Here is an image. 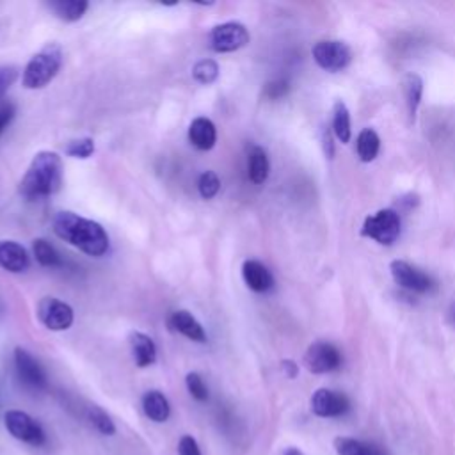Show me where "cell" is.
<instances>
[{"mask_svg": "<svg viewBox=\"0 0 455 455\" xmlns=\"http://www.w3.org/2000/svg\"><path fill=\"white\" fill-rule=\"evenodd\" d=\"M54 233L79 251L100 258L109 251L110 240L105 228L75 212H59L54 219Z\"/></svg>", "mask_w": 455, "mask_h": 455, "instance_id": "6da1fadb", "label": "cell"}, {"mask_svg": "<svg viewBox=\"0 0 455 455\" xmlns=\"http://www.w3.org/2000/svg\"><path fill=\"white\" fill-rule=\"evenodd\" d=\"M63 161L56 151H40L20 182V194L27 200L52 196L63 187Z\"/></svg>", "mask_w": 455, "mask_h": 455, "instance_id": "7a4b0ae2", "label": "cell"}, {"mask_svg": "<svg viewBox=\"0 0 455 455\" xmlns=\"http://www.w3.org/2000/svg\"><path fill=\"white\" fill-rule=\"evenodd\" d=\"M63 61H64V54L57 43L45 45L26 64L24 73H22V86L26 89L47 87L61 72Z\"/></svg>", "mask_w": 455, "mask_h": 455, "instance_id": "3957f363", "label": "cell"}, {"mask_svg": "<svg viewBox=\"0 0 455 455\" xmlns=\"http://www.w3.org/2000/svg\"><path fill=\"white\" fill-rule=\"evenodd\" d=\"M400 216L391 209H384L365 219L361 235L375 240L381 246H391L400 237Z\"/></svg>", "mask_w": 455, "mask_h": 455, "instance_id": "277c9868", "label": "cell"}, {"mask_svg": "<svg viewBox=\"0 0 455 455\" xmlns=\"http://www.w3.org/2000/svg\"><path fill=\"white\" fill-rule=\"evenodd\" d=\"M4 423L8 432L31 446H43L47 443V434L38 420H34L29 413L20 411V409H10L4 414Z\"/></svg>", "mask_w": 455, "mask_h": 455, "instance_id": "5b68a950", "label": "cell"}, {"mask_svg": "<svg viewBox=\"0 0 455 455\" xmlns=\"http://www.w3.org/2000/svg\"><path fill=\"white\" fill-rule=\"evenodd\" d=\"M209 42L214 52L230 54L247 47L251 42V34L240 22H224L210 31Z\"/></svg>", "mask_w": 455, "mask_h": 455, "instance_id": "8992f818", "label": "cell"}, {"mask_svg": "<svg viewBox=\"0 0 455 455\" xmlns=\"http://www.w3.org/2000/svg\"><path fill=\"white\" fill-rule=\"evenodd\" d=\"M38 321L50 331H66L73 326L75 314L68 302L57 297H43L36 310Z\"/></svg>", "mask_w": 455, "mask_h": 455, "instance_id": "52a82bcc", "label": "cell"}, {"mask_svg": "<svg viewBox=\"0 0 455 455\" xmlns=\"http://www.w3.org/2000/svg\"><path fill=\"white\" fill-rule=\"evenodd\" d=\"M312 56L322 70L331 72V73L345 70L353 61V52H351L349 45L344 42H335V40L319 42L312 49Z\"/></svg>", "mask_w": 455, "mask_h": 455, "instance_id": "ba28073f", "label": "cell"}, {"mask_svg": "<svg viewBox=\"0 0 455 455\" xmlns=\"http://www.w3.org/2000/svg\"><path fill=\"white\" fill-rule=\"evenodd\" d=\"M15 368L20 383L33 391H43L49 384L47 374L40 361L26 349L17 347L15 349Z\"/></svg>", "mask_w": 455, "mask_h": 455, "instance_id": "9c48e42d", "label": "cell"}, {"mask_svg": "<svg viewBox=\"0 0 455 455\" xmlns=\"http://www.w3.org/2000/svg\"><path fill=\"white\" fill-rule=\"evenodd\" d=\"M342 353L330 342H315L305 354V365L312 374H330L342 367Z\"/></svg>", "mask_w": 455, "mask_h": 455, "instance_id": "30bf717a", "label": "cell"}, {"mask_svg": "<svg viewBox=\"0 0 455 455\" xmlns=\"http://www.w3.org/2000/svg\"><path fill=\"white\" fill-rule=\"evenodd\" d=\"M349 409L351 402L340 391L321 388L312 397V411L319 418H338L344 416Z\"/></svg>", "mask_w": 455, "mask_h": 455, "instance_id": "8fae6325", "label": "cell"}, {"mask_svg": "<svg viewBox=\"0 0 455 455\" xmlns=\"http://www.w3.org/2000/svg\"><path fill=\"white\" fill-rule=\"evenodd\" d=\"M391 276L395 279V283L409 292H418V293H425L432 288V281L430 277L421 272L420 269L413 267L411 263L404 262V260H395L390 265Z\"/></svg>", "mask_w": 455, "mask_h": 455, "instance_id": "7c38bea8", "label": "cell"}, {"mask_svg": "<svg viewBox=\"0 0 455 455\" xmlns=\"http://www.w3.org/2000/svg\"><path fill=\"white\" fill-rule=\"evenodd\" d=\"M168 326L173 333H178V335L189 338L191 342H196V344H205L207 342V333H205L203 326L187 310L173 312L168 319Z\"/></svg>", "mask_w": 455, "mask_h": 455, "instance_id": "4fadbf2b", "label": "cell"}, {"mask_svg": "<svg viewBox=\"0 0 455 455\" xmlns=\"http://www.w3.org/2000/svg\"><path fill=\"white\" fill-rule=\"evenodd\" d=\"M0 267L13 274L26 272L31 267V256L22 244L3 240L0 242Z\"/></svg>", "mask_w": 455, "mask_h": 455, "instance_id": "5bb4252c", "label": "cell"}, {"mask_svg": "<svg viewBox=\"0 0 455 455\" xmlns=\"http://www.w3.org/2000/svg\"><path fill=\"white\" fill-rule=\"evenodd\" d=\"M242 277H244L246 284L256 293H265V292L272 290V286H274L272 272L258 260H246L244 262Z\"/></svg>", "mask_w": 455, "mask_h": 455, "instance_id": "9a60e30c", "label": "cell"}, {"mask_svg": "<svg viewBox=\"0 0 455 455\" xmlns=\"http://www.w3.org/2000/svg\"><path fill=\"white\" fill-rule=\"evenodd\" d=\"M189 140L200 151H210L217 142V128L212 119L200 116L189 126Z\"/></svg>", "mask_w": 455, "mask_h": 455, "instance_id": "2e32d148", "label": "cell"}, {"mask_svg": "<svg viewBox=\"0 0 455 455\" xmlns=\"http://www.w3.org/2000/svg\"><path fill=\"white\" fill-rule=\"evenodd\" d=\"M130 349H132L133 361L139 368H148L151 365H155L157 345H155V342L151 337H148L140 331H133L130 335Z\"/></svg>", "mask_w": 455, "mask_h": 455, "instance_id": "e0dca14e", "label": "cell"}, {"mask_svg": "<svg viewBox=\"0 0 455 455\" xmlns=\"http://www.w3.org/2000/svg\"><path fill=\"white\" fill-rule=\"evenodd\" d=\"M142 411L146 418L155 423H166L171 416V404L168 397L159 390H149L142 395Z\"/></svg>", "mask_w": 455, "mask_h": 455, "instance_id": "ac0fdd59", "label": "cell"}, {"mask_svg": "<svg viewBox=\"0 0 455 455\" xmlns=\"http://www.w3.org/2000/svg\"><path fill=\"white\" fill-rule=\"evenodd\" d=\"M402 91H404L409 119L411 123H414L416 112L420 109L421 96H423V79L418 73H407L402 80Z\"/></svg>", "mask_w": 455, "mask_h": 455, "instance_id": "d6986e66", "label": "cell"}, {"mask_svg": "<svg viewBox=\"0 0 455 455\" xmlns=\"http://www.w3.org/2000/svg\"><path fill=\"white\" fill-rule=\"evenodd\" d=\"M270 173V163L267 151L260 146H253L247 157V177L253 184L260 186L269 178Z\"/></svg>", "mask_w": 455, "mask_h": 455, "instance_id": "ffe728a7", "label": "cell"}, {"mask_svg": "<svg viewBox=\"0 0 455 455\" xmlns=\"http://www.w3.org/2000/svg\"><path fill=\"white\" fill-rule=\"evenodd\" d=\"M49 8L59 20L73 24L86 15L89 4L86 0H54V3L49 4Z\"/></svg>", "mask_w": 455, "mask_h": 455, "instance_id": "44dd1931", "label": "cell"}, {"mask_svg": "<svg viewBox=\"0 0 455 455\" xmlns=\"http://www.w3.org/2000/svg\"><path fill=\"white\" fill-rule=\"evenodd\" d=\"M379 149H381V137L377 135V132L372 128L361 130L358 135V142H356V151H358L360 161L361 163L375 161V157L379 155Z\"/></svg>", "mask_w": 455, "mask_h": 455, "instance_id": "7402d4cb", "label": "cell"}, {"mask_svg": "<svg viewBox=\"0 0 455 455\" xmlns=\"http://www.w3.org/2000/svg\"><path fill=\"white\" fill-rule=\"evenodd\" d=\"M335 450L338 455H386L379 446L354 437H337Z\"/></svg>", "mask_w": 455, "mask_h": 455, "instance_id": "603a6c76", "label": "cell"}, {"mask_svg": "<svg viewBox=\"0 0 455 455\" xmlns=\"http://www.w3.org/2000/svg\"><path fill=\"white\" fill-rule=\"evenodd\" d=\"M333 132L338 137V140H342L344 144H347L353 137L351 112L342 100L335 102V107H333Z\"/></svg>", "mask_w": 455, "mask_h": 455, "instance_id": "cb8c5ba5", "label": "cell"}, {"mask_svg": "<svg viewBox=\"0 0 455 455\" xmlns=\"http://www.w3.org/2000/svg\"><path fill=\"white\" fill-rule=\"evenodd\" d=\"M33 253H34L36 262H38L42 267L56 269V267H61V265H63V260H61L59 251H57L47 239H36V240L33 242Z\"/></svg>", "mask_w": 455, "mask_h": 455, "instance_id": "d4e9b609", "label": "cell"}, {"mask_svg": "<svg viewBox=\"0 0 455 455\" xmlns=\"http://www.w3.org/2000/svg\"><path fill=\"white\" fill-rule=\"evenodd\" d=\"M87 420L102 436H114L116 434V425H114L112 418L100 406H91L87 409Z\"/></svg>", "mask_w": 455, "mask_h": 455, "instance_id": "484cf974", "label": "cell"}, {"mask_svg": "<svg viewBox=\"0 0 455 455\" xmlns=\"http://www.w3.org/2000/svg\"><path fill=\"white\" fill-rule=\"evenodd\" d=\"M193 77L203 86H210L219 79V64L214 59H201L193 68Z\"/></svg>", "mask_w": 455, "mask_h": 455, "instance_id": "4316f807", "label": "cell"}, {"mask_svg": "<svg viewBox=\"0 0 455 455\" xmlns=\"http://www.w3.org/2000/svg\"><path fill=\"white\" fill-rule=\"evenodd\" d=\"M95 149H96V146H95V140L91 137H80V139H73L66 144L64 154L72 159L86 161V159L93 157Z\"/></svg>", "mask_w": 455, "mask_h": 455, "instance_id": "83f0119b", "label": "cell"}, {"mask_svg": "<svg viewBox=\"0 0 455 455\" xmlns=\"http://www.w3.org/2000/svg\"><path fill=\"white\" fill-rule=\"evenodd\" d=\"M198 191L203 200H212L221 191V180L214 171H205L198 178Z\"/></svg>", "mask_w": 455, "mask_h": 455, "instance_id": "f1b7e54d", "label": "cell"}, {"mask_svg": "<svg viewBox=\"0 0 455 455\" xmlns=\"http://www.w3.org/2000/svg\"><path fill=\"white\" fill-rule=\"evenodd\" d=\"M186 386H187L189 395H191L194 400H198V402H207V400L210 398L209 386L205 384L203 377H201L198 372L187 374V377H186Z\"/></svg>", "mask_w": 455, "mask_h": 455, "instance_id": "f546056e", "label": "cell"}, {"mask_svg": "<svg viewBox=\"0 0 455 455\" xmlns=\"http://www.w3.org/2000/svg\"><path fill=\"white\" fill-rule=\"evenodd\" d=\"M17 79H19V68L15 66L0 68V98H4V95L10 91V87L15 84Z\"/></svg>", "mask_w": 455, "mask_h": 455, "instance_id": "4dcf8cb0", "label": "cell"}, {"mask_svg": "<svg viewBox=\"0 0 455 455\" xmlns=\"http://www.w3.org/2000/svg\"><path fill=\"white\" fill-rule=\"evenodd\" d=\"M178 455H203V453L198 441L193 436L186 434L178 441Z\"/></svg>", "mask_w": 455, "mask_h": 455, "instance_id": "1f68e13d", "label": "cell"}, {"mask_svg": "<svg viewBox=\"0 0 455 455\" xmlns=\"http://www.w3.org/2000/svg\"><path fill=\"white\" fill-rule=\"evenodd\" d=\"M290 86L286 80H274L265 86V96L270 100H279L288 93Z\"/></svg>", "mask_w": 455, "mask_h": 455, "instance_id": "d6a6232c", "label": "cell"}, {"mask_svg": "<svg viewBox=\"0 0 455 455\" xmlns=\"http://www.w3.org/2000/svg\"><path fill=\"white\" fill-rule=\"evenodd\" d=\"M17 116V105L8 102L0 105V133H3Z\"/></svg>", "mask_w": 455, "mask_h": 455, "instance_id": "836d02e7", "label": "cell"}, {"mask_svg": "<svg viewBox=\"0 0 455 455\" xmlns=\"http://www.w3.org/2000/svg\"><path fill=\"white\" fill-rule=\"evenodd\" d=\"M281 370H283V374H284L288 379H295V377L299 375V367H297L295 361H292V360H284V361L281 363Z\"/></svg>", "mask_w": 455, "mask_h": 455, "instance_id": "e575fe53", "label": "cell"}, {"mask_svg": "<svg viewBox=\"0 0 455 455\" xmlns=\"http://www.w3.org/2000/svg\"><path fill=\"white\" fill-rule=\"evenodd\" d=\"M322 140H324V149H326V155H328L330 159H333V155H335V144H333V137H331V132H330V130H324Z\"/></svg>", "mask_w": 455, "mask_h": 455, "instance_id": "d590c367", "label": "cell"}, {"mask_svg": "<svg viewBox=\"0 0 455 455\" xmlns=\"http://www.w3.org/2000/svg\"><path fill=\"white\" fill-rule=\"evenodd\" d=\"M284 455H305V453H302V451L297 450V448H288V450L284 451Z\"/></svg>", "mask_w": 455, "mask_h": 455, "instance_id": "8d00e7d4", "label": "cell"}, {"mask_svg": "<svg viewBox=\"0 0 455 455\" xmlns=\"http://www.w3.org/2000/svg\"><path fill=\"white\" fill-rule=\"evenodd\" d=\"M450 322L455 326V305H451L450 308Z\"/></svg>", "mask_w": 455, "mask_h": 455, "instance_id": "74e56055", "label": "cell"}]
</instances>
